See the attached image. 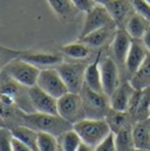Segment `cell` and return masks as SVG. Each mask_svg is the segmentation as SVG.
Listing matches in <instances>:
<instances>
[{"label":"cell","instance_id":"obj_1","mask_svg":"<svg viewBox=\"0 0 150 151\" xmlns=\"http://www.w3.org/2000/svg\"><path fill=\"white\" fill-rule=\"evenodd\" d=\"M20 125L28 127L37 132H48L56 137L73 128V124L60 115L43 113H24Z\"/></svg>","mask_w":150,"mask_h":151},{"label":"cell","instance_id":"obj_2","mask_svg":"<svg viewBox=\"0 0 150 151\" xmlns=\"http://www.w3.org/2000/svg\"><path fill=\"white\" fill-rule=\"evenodd\" d=\"M73 129L77 132L81 141L90 147H97L109 134L110 127L106 118H90L86 117L73 124Z\"/></svg>","mask_w":150,"mask_h":151},{"label":"cell","instance_id":"obj_3","mask_svg":"<svg viewBox=\"0 0 150 151\" xmlns=\"http://www.w3.org/2000/svg\"><path fill=\"white\" fill-rule=\"evenodd\" d=\"M40 70H41L40 68L20 59L19 56L13 59L11 62H8L7 66L4 68V72L7 75L11 76L14 81H17L19 84L26 88L37 86Z\"/></svg>","mask_w":150,"mask_h":151},{"label":"cell","instance_id":"obj_4","mask_svg":"<svg viewBox=\"0 0 150 151\" xmlns=\"http://www.w3.org/2000/svg\"><path fill=\"white\" fill-rule=\"evenodd\" d=\"M80 95L83 101L86 117L90 118H106L109 111V97L103 93H96L83 84Z\"/></svg>","mask_w":150,"mask_h":151},{"label":"cell","instance_id":"obj_5","mask_svg":"<svg viewBox=\"0 0 150 151\" xmlns=\"http://www.w3.org/2000/svg\"><path fill=\"white\" fill-rule=\"evenodd\" d=\"M58 114L72 124L86 118L81 95L68 91L67 94L58 99Z\"/></svg>","mask_w":150,"mask_h":151},{"label":"cell","instance_id":"obj_6","mask_svg":"<svg viewBox=\"0 0 150 151\" xmlns=\"http://www.w3.org/2000/svg\"><path fill=\"white\" fill-rule=\"evenodd\" d=\"M87 63L83 62H62L55 67L66 83L68 91L80 94L84 84V70Z\"/></svg>","mask_w":150,"mask_h":151},{"label":"cell","instance_id":"obj_7","mask_svg":"<svg viewBox=\"0 0 150 151\" xmlns=\"http://www.w3.org/2000/svg\"><path fill=\"white\" fill-rule=\"evenodd\" d=\"M37 86L55 99H60L68 93V88L56 68L41 69L38 77Z\"/></svg>","mask_w":150,"mask_h":151},{"label":"cell","instance_id":"obj_8","mask_svg":"<svg viewBox=\"0 0 150 151\" xmlns=\"http://www.w3.org/2000/svg\"><path fill=\"white\" fill-rule=\"evenodd\" d=\"M112 24H115V22L112 20V15L109 14L108 9L106 8V6L101 5V4H96L92 9H89L86 13V18H84L83 26L80 32L79 39L88 35L89 33H92L99 28L109 26Z\"/></svg>","mask_w":150,"mask_h":151},{"label":"cell","instance_id":"obj_9","mask_svg":"<svg viewBox=\"0 0 150 151\" xmlns=\"http://www.w3.org/2000/svg\"><path fill=\"white\" fill-rule=\"evenodd\" d=\"M100 73L103 93L109 97L121 84L120 67L112 56H105L100 59Z\"/></svg>","mask_w":150,"mask_h":151},{"label":"cell","instance_id":"obj_10","mask_svg":"<svg viewBox=\"0 0 150 151\" xmlns=\"http://www.w3.org/2000/svg\"><path fill=\"white\" fill-rule=\"evenodd\" d=\"M28 97H30L34 113L59 115L58 114V99L47 94L38 86H33L28 88Z\"/></svg>","mask_w":150,"mask_h":151},{"label":"cell","instance_id":"obj_11","mask_svg":"<svg viewBox=\"0 0 150 151\" xmlns=\"http://www.w3.org/2000/svg\"><path fill=\"white\" fill-rule=\"evenodd\" d=\"M19 58L34 65L40 69L45 68H55L63 62L62 53L56 52H31V50H20Z\"/></svg>","mask_w":150,"mask_h":151},{"label":"cell","instance_id":"obj_12","mask_svg":"<svg viewBox=\"0 0 150 151\" xmlns=\"http://www.w3.org/2000/svg\"><path fill=\"white\" fill-rule=\"evenodd\" d=\"M133 39L124 28H117L116 34L110 42L112 59L116 61L118 67H124L128 52L130 49Z\"/></svg>","mask_w":150,"mask_h":151},{"label":"cell","instance_id":"obj_13","mask_svg":"<svg viewBox=\"0 0 150 151\" xmlns=\"http://www.w3.org/2000/svg\"><path fill=\"white\" fill-rule=\"evenodd\" d=\"M105 6L118 28H124L128 19L135 12L130 0H109Z\"/></svg>","mask_w":150,"mask_h":151},{"label":"cell","instance_id":"obj_14","mask_svg":"<svg viewBox=\"0 0 150 151\" xmlns=\"http://www.w3.org/2000/svg\"><path fill=\"white\" fill-rule=\"evenodd\" d=\"M148 53L149 52L144 47L142 40L133 39L130 49H129L127 59H125V65H124V68L128 70V73L130 75H133L137 72V69L144 62Z\"/></svg>","mask_w":150,"mask_h":151},{"label":"cell","instance_id":"obj_15","mask_svg":"<svg viewBox=\"0 0 150 151\" xmlns=\"http://www.w3.org/2000/svg\"><path fill=\"white\" fill-rule=\"evenodd\" d=\"M135 91V88L130 82H124L109 96V107L116 111H128L130 99Z\"/></svg>","mask_w":150,"mask_h":151},{"label":"cell","instance_id":"obj_16","mask_svg":"<svg viewBox=\"0 0 150 151\" xmlns=\"http://www.w3.org/2000/svg\"><path fill=\"white\" fill-rule=\"evenodd\" d=\"M117 28L118 27L116 26V24H112V25H109V26L99 28V29L89 33L88 35L79 39V40H81L82 42L88 45L90 48H101L105 45L112 42L115 34H116Z\"/></svg>","mask_w":150,"mask_h":151},{"label":"cell","instance_id":"obj_17","mask_svg":"<svg viewBox=\"0 0 150 151\" xmlns=\"http://www.w3.org/2000/svg\"><path fill=\"white\" fill-rule=\"evenodd\" d=\"M133 141L135 149L150 151V119L136 121L133 124Z\"/></svg>","mask_w":150,"mask_h":151},{"label":"cell","instance_id":"obj_18","mask_svg":"<svg viewBox=\"0 0 150 151\" xmlns=\"http://www.w3.org/2000/svg\"><path fill=\"white\" fill-rule=\"evenodd\" d=\"M102 52H99L95 60L92 63H88L84 70V86L90 88L96 93H103L102 82H101V73H100V59ZM105 94V93H103Z\"/></svg>","mask_w":150,"mask_h":151},{"label":"cell","instance_id":"obj_19","mask_svg":"<svg viewBox=\"0 0 150 151\" xmlns=\"http://www.w3.org/2000/svg\"><path fill=\"white\" fill-rule=\"evenodd\" d=\"M150 27V22L141 14L134 12L131 17L128 19L124 29L128 32V34L131 37V39H137L141 40L143 38L144 33Z\"/></svg>","mask_w":150,"mask_h":151},{"label":"cell","instance_id":"obj_20","mask_svg":"<svg viewBox=\"0 0 150 151\" xmlns=\"http://www.w3.org/2000/svg\"><path fill=\"white\" fill-rule=\"evenodd\" d=\"M55 15L62 21H69L80 12L72 0H47Z\"/></svg>","mask_w":150,"mask_h":151},{"label":"cell","instance_id":"obj_21","mask_svg":"<svg viewBox=\"0 0 150 151\" xmlns=\"http://www.w3.org/2000/svg\"><path fill=\"white\" fill-rule=\"evenodd\" d=\"M129 82L136 90H143L150 87V53H148L144 62L137 72L130 76Z\"/></svg>","mask_w":150,"mask_h":151},{"label":"cell","instance_id":"obj_22","mask_svg":"<svg viewBox=\"0 0 150 151\" xmlns=\"http://www.w3.org/2000/svg\"><path fill=\"white\" fill-rule=\"evenodd\" d=\"M60 50L62 54H65L66 56L74 59V60H84L92 53L90 47L88 45H86L84 42H82L81 40L62 46L60 48Z\"/></svg>","mask_w":150,"mask_h":151},{"label":"cell","instance_id":"obj_23","mask_svg":"<svg viewBox=\"0 0 150 151\" xmlns=\"http://www.w3.org/2000/svg\"><path fill=\"white\" fill-rule=\"evenodd\" d=\"M115 135V145L117 151H135L133 141V124H128Z\"/></svg>","mask_w":150,"mask_h":151},{"label":"cell","instance_id":"obj_24","mask_svg":"<svg viewBox=\"0 0 150 151\" xmlns=\"http://www.w3.org/2000/svg\"><path fill=\"white\" fill-rule=\"evenodd\" d=\"M106 121L110 127L112 134H116L122 128H124L130 123V114L128 111H116L109 109V111L106 116Z\"/></svg>","mask_w":150,"mask_h":151},{"label":"cell","instance_id":"obj_25","mask_svg":"<svg viewBox=\"0 0 150 151\" xmlns=\"http://www.w3.org/2000/svg\"><path fill=\"white\" fill-rule=\"evenodd\" d=\"M58 142L61 151H76L82 141L74 129H69L58 136Z\"/></svg>","mask_w":150,"mask_h":151},{"label":"cell","instance_id":"obj_26","mask_svg":"<svg viewBox=\"0 0 150 151\" xmlns=\"http://www.w3.org/2000/svg\"><path fill=\"white\" fill-rule=\"evenodd\" d=\"M38 149L39 151H59L58 137L48 132H38Z\"/></svg>","mask_w":150,"mask_h":151},{"label":"cell","instance_id":"obj_27","mask_svg":"<svg viewBox=\"0 0 150 151\" xmlns=\"http://www.w3.org/2000/svg\"><path fill=\"white\" fill-rule=\"evenodd\" d=\"M0 151H13V134L11 128L0 127Z\"/></svg>","mask_w":150,"mask_h":151},{"label":"cell","instance_id":"obj_28","mask_svg":"<svg viewBox=\"0 0 150 151\" xmlns=\"http://www.w3.org/2000/svg\"><path fill=\"white\" fill-rule=\"evenodd\" d=\"M19 54H20V50H14V49L0 46V73L4 70L7 63L11 62L13 59L18 58Z\"/></svg>","mask_w":150,"mask_h":151},{"label":"cell","instance_id":"obj_29","mask_svg":"<svg viewBox=\"0 0 150 151\" xmlns=\"http://www.w3.org/2000/svg\"><path fill=\"white\" fill-rule=\"evenodd\" d=\"M134 7V11L142 17H144L150 22V4L147 0H130Z\"/></svg>","mask_w":150,"mask_h":151},{"label":"cell","instance_id":"obj_30","mask_svg":"<svg viewBox=\"0 0 150 151\" xmlns=\"http://www.w3.org/2000/svg\"><path fill=\"white\" fill-rule=\"evenodd\" d=\"M95 151H117L115 145V135L109 134L97 147H95Z\"/></svg>","mask_w":150,"mask_h":151},{"label":"cell","instance_id":"obj_31","mask_svg":"<svg viewBox=\"0 0 150 151\" xmlns=\"http://www.w3.org/2000/svg\"><path fill=\"white\" fill-rule=\"evenodd\" d=\"M72 1L80 12H84V13H87L89 9H92L96 5L94 0H72Z\"/></svg>","mask_w":150,"mask_h":151},{"label":"cell","instance_id":"obj_32","mask_svg":"<svg viewBox=\"0 0 150 151\" xmlns=\"http://www.w3.org/2000/svg\"><path fill=\"white\" fill-rule=\"evenodd\" d=\"M13 151H33L27 144L13 136Z\"/></svg>","mask_w":150,"mask_h":151},{"label":"cell","instance_id":"obj_33","mask_svg":"<svg viewBox=\"0 0 150 151\" xmlns=\"http://www.w3.org/2000/svg\"><path fill=\"white\" fill-rule=\"evenodd\" d=\"M142 40V42H143V45H144V47L147 48V50L150 53V27L147 29V32L144 33V35H143V38L141 39Z\"/></svg>","mask_w":150,"mask_h":151},{"label":"cell","instance_id":"obj_34","mask_svg":"<svg viewBox=\"0 0 150 151\" xmlns=\"http://www.w3.org/2000/svg\"><path fill=\"white\" fill-rule=\"evenodd\" d=\"M76 151H95V148L94 147H90V145H88V144H86V143H81V145L77 148V150Z\"/></svg>","mask_w":150,"mask_h":151},{"label":"cell","instance_id":"obj_35","mask_svg":"<svg viewBox=\"0 0 150 151\" xmlns=\"http://www.w3.org/2000/svg\"><path fill=\"white\" fill-rule=\"evenodd\" d=\"M94 1H95L96 4H101V5H106V4H107V2L109 1V0H94Z\"/></svg>","mask_w":150,"mask_h":151},{"label":"cell","instance_id":"obj_36","mask_svg":"<svg viewBox=\"0 0 150 151\" xmlns=\"http://www.w3.org/2000/svg\"><path fill=\"white\" fill-rule=\"evenodd\" d=\"M148 118L150 119V108H149V113H148Z\"/></svg>","mask_w":150,"mask_h":151},{"label":"cell","instance_id":"obj_37","mask_svg":"<svg viewBox=\"0 0 150 151\" xmlns=\"http://www.w3.org/2000/svg\"><path fill=\"white\" fill-rule=\"evenodd\" d=\"M2 123H4V122H2V119L0 118V125H2Z\"/></svg>","mask_w":150,"mask_h":151},{"label":"cell","instance_id":"obj_38","mask_svg":"<svg viewBox=\"0 0 150 151\" xmlns=\"http://www.w3.org/2000/svg\"><path fill=\"white\" fill-rule=\"evenodd\" d=\"M135 151H147V150H138V149H136Z\"/></svg>","mask_w":150,"mask_h":151},{"label":"cell","instance_id":"obj_39","mask_svg":"<svg viewBox=\"0 0 150 151\" xmlns=\"http://www.w3.org/2000/svg\"><path fill=\"white\" fill-rule=\"evenodd\" d=\"M147 1H148V2H149V4H150V0H147Z\"/></svg>","mask_w":150,"mask_h":151},{"label":"cell","instance_id":"obj_40","mask_svg":"<svg viewBox=\"0 0 150 151\" xmlns=\"http://www.w3.org/2000/svg\"><path fill=\"white\" fill-rule=\"evenodd\" d=\"M59 151H61V149H60V150H59Z\"/></svg>","mask_w":150,"mask_h":151},{"label":"cell","instance_id":"obj_41","mask_svg":"<svg viewBox=\"0 0 150 151\" xmlns=\"http://www.w3.org/2000/svg\"><path fill=\"white\" fill-rule=\"evenodd\" d=\"M0 127H2V125H0Z\"/></svg>","mask_w":150,"mask_h":151}]
</instances>
